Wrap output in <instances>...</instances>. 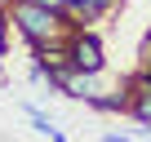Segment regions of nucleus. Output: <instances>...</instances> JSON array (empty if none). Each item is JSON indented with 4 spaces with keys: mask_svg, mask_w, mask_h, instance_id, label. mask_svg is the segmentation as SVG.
Masks as SVG:
<instances>
[{
    "mask_svg": "<svg viewBox=\"0 0 151 142\" xmlns=\"http://www.w3.org/2000/svg\"><path fill=\"white\" fill-rule=\"evenodd\" d=\"M36 5H49V9H67V0H36Z\"/></svg>",
    "mask_w": 151,
    "mask_h": 142,
    "instance_id": "39448f33",
    "label": "nucleus"
},
{
    "mask_svg": "<svg viewBox=\"0 0 151 142\" xmlns=\"http://www.w3.org/2000/svg\"><path fill=\"white\" fill-rule=\"evenodd\" d=\"M67 53H71V67H80V71H102V44H98V36H89V31H76L71 40H67Z\"/></svg>",
    "mask_w": 151,
    "mask_h": 142,
    "instance_id": "f03ea898",
    "label": "nucleus"
},
{
    "mask_svg": "<svg viewBox=\"0 0 151 142\" xmlns=\"http://www.w3.org/2000/svg\"><path fill=\"white\" fill-rule=\"evenodd\" d=\"M107 142H133L129 133H107Z\"/></svg>",
    "mask_w": 151,
    "mask_h": 142,
    "instance_id": "423d86ee",
    "label": "nucleus"
},
{
    "mask_svg": "<svg viewBox=\"0 0 151 142\" xmlns=\"http://www.w3.org/2000/svg\"><path fill=\"white\" fill-rule=\"evenodd\" d=\"M111 5H124V0H67V14L93 22V18H102V9H111Z\"/></svg>",
    "mask_w": 151,
    "mask_h": 142,
    "instance_id": "20e7f679",
    "label": "nucleus"
},
{
    "mask_svg": "<svg viewBox=\"0 0 151 142\" xmlns=\"http://www.w3.org/2000/svg\"><path fill=\"white\" fill-rule=\"evenodd\" d=\"M9 14V22L27 36V44L31 49H45V44H58V36L67 31V9H49V5H36V0H22V5H14V9H5Z\"/></svg>",
    "mask_w": 151,
    "mask_h": 142,
    "instance_id": "f257e3e1",
    "label": "nucleus"
},
{
    "mask_svg": "<svg viewBox=\"0 0 151 142\" xmlns=\"http://www.w3.org/2000/svg\"><path fill=\"white\" fill-rule=\"evenodd\" d=\"M129 111L138 124H151V76H138L129 85Z\"/></svg>",
    "mask_w": 151,
    "mask_h": 142,
    "instance_id": "7ed1b4c3",
    "label": "nucleus"
},
{
    "mask_svg": "<svg viewBox=\"0 0 151 142\" xmlns=\"http://www.w3.org/2000/svg\"><path fill=\"white\" fill-rule=\"evenodd\" d=\"M14 5H22V0H0V9H14Z\"/></svg>",
    "mask_w": 151,
    "mask_h": 142,
    "instance_id": "6e6552de",
    "label": "nucleus"
},
{
    "mask_svg": "<svg viewBox=\"0 0 151 142\" xmlns=\"http://www.w3.org/2000/svg\"><path fill=\"white\" fill-rule=\"evenodd\" d=\"M0 58H5V22H0Z\"/></svg>",
    "mask_w": 151,
    "mask_h": 142,
    "instance_id": "0eeeda50",
    "label": "nucleus"
}]
</instances>
